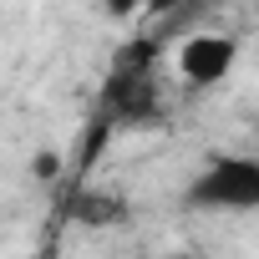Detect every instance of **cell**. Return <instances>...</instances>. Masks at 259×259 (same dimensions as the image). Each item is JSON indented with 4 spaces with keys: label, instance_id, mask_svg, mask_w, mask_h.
I'll use <instances>...</instances> for the list:
<instances>
[{
    "label": "cell",
    "instance_id": "7a4b0ae2",
    "mask_svg": "<svg viewBox=\"0 0 259 259\" xmlns=\"http://www.w3.org/2000/svg\"><path fill=\"white\" fill-rule=\"evenodd\" d=\"M234 66H239V41L224 36V31H193V36H183L178 51H173V71H178V81L193 87V92H208V87L229 81Z\"/></svg>",
    "mask_w": 259,
    "mask_h": 259
},
{
    "label": "cell",
    "instance_id": "3957f363",
    "mask_svg": "<svg viewBox=\"0 0 259 259\" xmlns=\"http://www.w3.org/2000/svg\"><path fill=\"white\" fill-rule=\"evenodd\" d=\"M56 168H61V163H56V153H41V158L31 163V173H36V178H51Z\"/></svg>",
    "mask_w": 259,
    "mask_h": 259
},
{
    "label": "cell",
    "instance_id": "6da1fadb",
    "mask_svg": "<svg viewBox=\"0 0 259 259\" xmlns=\"http://www.w3.org/2000/svg\"><path fill=\"white\" fill-rule=\"evenodd\" d=\"M188 208H213V213H254L259 208V158L229 153L198 168L188 183Z\"/></svg>",
    "mask_w": 259,
    "mask_h": 259
}]
</instances>
